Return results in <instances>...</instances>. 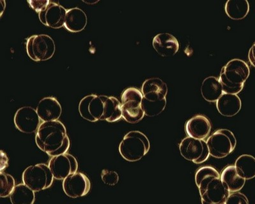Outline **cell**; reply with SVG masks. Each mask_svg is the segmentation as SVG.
<instances>
[{"mask_svg": "<svg viewBox=\"0 0 255 204\" xmlns=\"http://www.w3.org/2000/svg\"><path fill=\"white\" fill-rule=\"evenodd\" d=\"M49 0H29V5L33 8L36 12L39 13L48 4L50 3Z\"/></svg>", "mask_w": 255, "mask_h": 204, "instance_id": "cell-31", "label": "cell"}, {"mask_svg": "<svg viewBox=\"0 0 255 204\" xmlns=\"http://www.w3.org/2000/svg\"><path fill=\"white\" fill-rule=\"evenodd\" d=\"M36 112L43 122L58 121L62 113V108L54 97H45L38 102Z\"/></svg>", "mask_w": 255, "mask_h": 204, "instance_id": "cell-15", "label": "cell"}, {"mask_svg": "<svg viewBox=\"0 0 255 204\" xmlns=\"http://www.w3.org/2000/svg\"><path fill=\"white\" fill-rule=\"evenodd\" d=\"M250 69L245 61L233 59L222 68L219 81L223 93L238 95L243 90L245 82L249 78Z\"/></svg>", "mask_w": 255, "mask_h": 204, "instance_id": "cell-3", "label": "cell"}, {"mask_svg": "<svg viewBox=\"0 0 255 204\" xmlns=\"http://www.w3.org/2000/svg\"><path fill=\"white\" fill-rule=\"evenodd\" d=\"M14 124L20 131L29 134L38 130L40 125V119L35 108L23 106L15 112Z\"/></svg>", "mask_w": 255, "mask_h": 204, "instance_id": "cell-13", "label": "cell"}, {"mask_svg": "<svg viewBox=\"0 0 255 204\" xmlns=\"http://www.w3.org/2000/svg\"><path fill=\"white\" fill-rule=\"evenodd\" d=\"M101 178L102 181L109 186H115L119 181V176L117 172L104 169L102 172Z\"/></svg>", "mask_w": 255, "mask_h": 204, "instance_id": "cell-29", "label": "cell"}, {"mask_svg": "<svg viewBox=\"0 0 255 204\" xmlns=\"http://www.w3.org/2000/svg\"><path fill=\"white\" fill-rule=\"evenodd\" d=\"M141 92L143 98L148 101H162L167 97V85L162 79L158 78L147 79L143 82Z\"/></svg>", "mask_w": 255, "mask_h": 204, "instance_id": "cell-18", "label": "cell"}, {"mask_svg": "<svg viewBox=\"0 0 255 204\" xmlns=\"http://www.w3.org/2000/svg\"><path fill=\"white\" fill-rule=\"evenodd\" d=\"M104 102V115L102 121L113 122L122 117V103L116 97L101 95Z\"/></svg>", "mask_w": 255, "mask_h": 204, "instance_id": "cell-23", "label": "cell"}, {"mask_svg": "<svg viewBox=\"0 0 255 204\" xmlns=\"http://www.w3.org/2000/svg\"><path fill=\"white\" fill-rule=\"evenodd\" d=\"M87 22L86 13L82 9L75 7L67 10L64 26L71 32H79L86 28Z\"/></svg>", "mask_w": 255, "mask_h": 204, "instance_id": "cell-21", "label": "cell"}, {"mask_svg": "<svg viewBox=\"0 0 255 204\" xmlns=\"http://www.w3.org/2000/svg\"><path fill=\"white\" fill-rule=\"evenodd\" d=\"M179 150L183 158L196 164L206 162L210 156L208 146L204 140L190 137L184 138L182 140L179 144Z\"/></svg>", "mask_w": 255, "mask_h": 204, "instance_id": "cell-9", "label": "cell"}, {"mask_svg": "<svg viewBox=\"0 0 255 204\" xmlns=\"http://www.w3.org/2000/svg\"><path fill=\"white\" fill-rule=\"evenodd\" d=\"M220 176L223 185L231 194L242 190L247 181L239 175L236 167L233 165L225 168Z\"/></svg>", "mask_w": 255, "mask_h": 204, "instance_id": "cell-20", "label": "cell"}, {"mask_svg": "<svg viewBox=\"0 0 255 204\" xmlns=\"http://www.w3.org/2000/svg\"><path fill=\"white\" fill-rule=\"evenodd\" d=\"M200 91L203 98L209 102H217L223 94L219 79L215 76H209L205 79L202 82Z\"/></svg>", "mask_w": 255, "mask_h": 204, "instance_id": "cell-22", "label": "cell"}, {"mask_svg": "<svg viewBox=\"0 0 255 204\" xmlns=\"http://www.w3.org/2000/svg\"><path fill=\"white\" fill-rule=\"evenodd\" d=\"M211 123L203 115H197L186 122L185 130L188 137L204 140L210 134Z\"/></svg>", "mask_w": 255, "mask_h": 204, "instance_id": "cell-17", "label": "cell"}, {"mask_svg": "<svg viewBox=\"0 0 255 204\" xmlns=\"http://www.w3.org/2000/svg\"><path fill=\"white\" fill-rule=\"evenodd\" d=\"M206 142L210 155L216 158L226 157L234 151L237 145L235 135L227 129L216 131Z\"/></svg>", "mask_w": 255, "mask_h": 204, "instance_id": "cell-7", "label": "cell"}, {"mask_svg": "<svg viewBox=\"0 0 255 204\" xmlns=\"http://www.w3.org/2000/svg\"><path fill=\"white\" fill-rule=\"evenodd\" d=\"M35 142L40 150L52 157L67 153L70 146L67 129L58 120L41 123L36 131Z\"/></svg>", "mask_w": 255, "mask_h": 204, "instance_id": "cell-1", "label": "cell"}, {"mask_svg": "<svg viewBox=\"0 0 255 204\" xmlns=\"http://www.w3.org/2000/svg\"><path fill=\"white\" fill-rule=\"evenodd\" d=\"M202 204H225L231 194L223 185L219 172L210 166L200 168L195 174Z\"/></svg>", "mask_w": 255, "mask_h": 204, "instance_id": "cell-2", "label": "cell"}, {"mask_svg": "<svg viewBox=\"0 0 255 204\" xmlns=\"http://www.w3.org/2000/svg\"><path fill=\"white\" fill-rule=\"evenodd\" d=\"M49 167L54 179L64 180L67 177L76 173L78 170V162L74 156L67 153L52 157L49 161Z\"/></svg>", "mask_w": 255, "mask_h": 204, "instance_id": "cell-10", "label": "cell"}, {"mask_svg": "<svg viewBox=\"0 0 255 204\" xmlns=\"http://www.w3.org/2000/svg\"><path fill=\"white\" fill-rule=\"evenodd\" d=\"M248 59L250 63L255 67V43L250 48L249 53H248Z\"/></svg>", "mask_w": 255, "mask_h": 204, "instance_id": "cell-32", "label": "cell"}, {"mask_svg": "<svg viewBox=\"0 0 255 204\" xmlns=\"http://www.w3.org/2000/svg\"><path fill=\"white\" fill-rule=\"evenodd\" d=\"M152 45L157 53L163 57H170L177 53L179 43L172 34L160 33L153 38Z\"/></svg>", "mask_w": 255, "mask_h": 204, "instance_id": "cell-16", "label": "cell"}, {"mask_svg": "<svg viewBox=\"0 0 255 204\" xmlns=\"http://www.w3.org/2000/svg\"><path fill=\"white\" fill-rule=\"evenodd\" d=\"M67 10L61 4L50 1L45 7L38 13L41 22L45 26L52 28H60L65 24Z\"/></svg>", "mask_w": 255, "mask_h": 204, "instance_id": "cell-14", "label": "cell"}, {"mask_svg": "<svg viewBox=\"0 0 255 204\" xmlns=\"http://www.w3.org/2000/svg\"><path fill=\"white\" fill-rule=\"evenodd\" d=\"M104 110V102L101 95H88L81 100L79 105V111L82 117L90 122L102 121Z\"/></svg>", "mask_w": 255, "mask_h": 204, "instance_id": "cell-11", "label": "cell"}, {"mask_svg": "<svg viewBox=\"0 0 255 204\" xmlns=\"http://www.w3.org/2000/svg\"><path fill=\"white\" fill-rule=\"evenodd\" d=\"M228 16L234 20H241L247 17L250 11L248 0H228L225 6Z\"/></svg>", "mask_w": 255, "mask_h": 204, "instance_id": "cell-24", "label": "cell"}, {"mask_svg": "<svg viewBox=\"0 0 255 204\" xmlns=\"http://www.w3.org/2000/svg\"><path fill=\"white\" fill-rule=\"evenodd\" d=\"M90 180L81 172L72 174L63 180V189L70 198L76 199L86 196L91 190Z\"/></svg>", "mask_w": 255, "mask_h": 204, "instance_id": "cell-12", "label": "cell"}, {"mask_svg": "<svg viewBox=\"0 0 255 204\" xmlns=\"http://www.w3.org/2000/svg\"><path fill=\"white\" fill-rule=\"evenodd\" d=\"M242 102L238 95L223 93L216 102V107L221 114L226 117H232L238 114L241 109Z\"/></svg>", "mask_w": 255, "mask_h": 204, "instance_id": "cell-19", "label": "cell"}, {"mask_svg": "<svg viewBox=\"0 0 255 204\" xmlns=\"http://www.w3.org/2000/svg\"><path fill=\"white\" fill-rule=\"evenodd\" d=\"M239 175L246 180L255 178V158L252 155H243L236 160L235 165Z\"/></svg>", "mask_w": 255, "mask_h": 204, "instance_id": "cell-25", "label": "cell"}, {"mask_svg": "<svg viewBox=\"0 0 255 204\" xmlns=\"http://www.w3.org/2000/svg\"><path fill=\"white\" fill-rule=\"evenodd\" d=\"M150 149L147 136L139 131H131L125 135L119 146L120 155L128 162L142 159Z\"/></svg>", "mask_w": 255, "mask_h": 204, "instance_id": "cell-4", "label": "cell"}, {"mask_svg": "<svg viewBox=\"0 0 255 204\" xmlns=\"http://www.w3.org/2000/svg\"><path fill=\"white\" fill-rule=\"evenodd\" d=\"M12 204H33L35 201V192L24 184L15 186L10 196Z\"/></svg>", "mask_w": 255, "mask_h": 204, "instance_id": "cell-26", "label": "cell"}, {"mask_svg": "<svg viewBox=\"0 0 255 204\" xmlns=\"http://www.w3.org/2000/svg\"><path fill=\"white\" fill-rule=\"evenodd\" d=\"M225 204H249V201L245 195L236 192L230 194Z\"/></svg>", "mask_w": 255, "mask_h": 204, "instance_id": "cell-30", "label": "cell"}, {"mask_svg": "<svg viewBox=\"0 0 255 204\" xmlns=\"http://www.w3.org/2000/svg\"><path fill=\"white\" fill-rule=\"evenodd\" d=\"M55 51L54 40L45 34L31 36L27 40V54L33 61H44L49 60L53 56Z\"/></svg>", "mask_w": 255, "mask_h": 204, "instance_id": "cell-8", "label": "cell"}, {"mask_svg": "<svg viewBox=\"0 0 255 204\" xmlns=\"http://www.w3.org/2000/svg\"><path fill=\"white\" fill-rule=\"evenodd\" d=\"M167 105V99L162 101H149L143 98L142 102V107L145 115L149 117L157 116L165 110Z\"/></svg>", "mask_w": 255, "mask_h": 204, "instance_id": "cell-27", "label": "cell"}, {"mask_svg": "<svg viewBox=\"0 0 255 204\" xmlns=\"http://www.w3.org/2000/svg\"><path fill=\"white\" fill-rule=\"evenodd\" d=\"M15 180L10 174L1 172L0 174V197L5 198L10 196L13 190H14Z\"/></svg>", "mask_w": 255, "mask_h": 204, "instance_id": "cell-28", "label": "cell"}, {"mask_svg": "<svg viewBox=\"0 0 255 204\" xmlns=\"http://www.w3.org/2000/svg\"><path fill=\"white\" fill-rule=\"evenodd\" d=\"M54 176L49 166L44 163L31 165L22 174V181L33 192L47 189L53 183Z\"/></svg>", "mask_w": 255, "mask_h": 204, "instance_id": "cell-6", "label": "cell"}, {"mask_svg": "<svg viewBox=\"0 0 255 204\" xmlns=\"http://www.w3.org/2000/svg\"><path fill=\"white\" fill-rule=\"evenodd\" d=\"M143 95L135 88H128L122 95V117L129 123H136L143 119L142 107Z\"/></svg>", "mask_w": 255, "mask_h": 204, "instance_id": "cell-5", "label": "cell"}]
</instances>
